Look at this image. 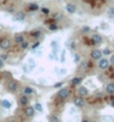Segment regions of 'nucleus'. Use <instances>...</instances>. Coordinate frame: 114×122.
<instances>
[{
	"instance_id": "1",
	"label": "nucleus",
	"mask_w": 114,
	"mask_h": 122,
	"mask_svg": "<svg viewBox=\"0 0 114 122\" xmlns=\"http://www.w3.org/2000/svg\"><path fill=\"white\" fill-rule=\"evenodd\" d=\"M11 47V41L8 38H2L0 40V48L2 50H8Z\"/></svg>"
},
{
	"instance_id": "2",
	"label": "nucleus",
	"mask_w": 114,
	"mask_h": 122,
	"mask_svg": "<svg viewBox=\"0 0 114 122\" xmlns=\"http://www.w3.org/2000/svg\"><path fill=\"white\" fill-rule=\"evenodd\" d=\"M7 89H8V91H10V92L17 91L18 90V82L15 80L8 81V83H7Z\"/></svg>"
},
{
	"instance_id": "3",
	"label": "nucleus",
	"mask_w": 114,
	"mask_h": 122,
	"mask_svg": "<svg viewBox=\"0 0 114 122\" xmlns=\"http://www.w3.org/2000/svg\"><path fill=\"white\" fill-rule=\"evenodd\" d=\"M110 66V62H109L108 59L105 58H101L99 60V68L101 69V70H106Z\"/></svg>"
},
{
	"instance_id": "4",
	"label": "nucleus",
	"mask_w": 114,
	"mask_h": 122,
	"mask_svg": "<svg viewBox=\"0 0 114 122\" xmlns=\"http://www.w3.org/2000/svg\"><path fill=\"white\" fill-rule=\"evenodd\" d=\"M91 58L95 61H99L100 59L102 58V51L101 50H98V49H95V50H92L91 51Z\"/></svg>"
},
{
	"instance_id": "5",
	"label": "nucleus",
	"mask_w": 114,
	"mask_h": 122,
	"mask_svg": "<svg viewBox=\"0 0 114 122\" xmlns=\"http://www.w3.org/2000/svg\"><path fill=\"white\" fill-rule=\"evenodd\" d=\"M69 94H70V92L67 88H62V89L58 92V97H59L60 99H67L68 97H69Z\"/></svg>"
},
{
	"instance_id": "6",
	"label": "nucleus",
	"mask_w": 114,
	"mask_h": 122,
	"mask_svg": "<svg viewBox=\"0 0 114 122\" xmlns=\"http://www.w3.org/2000/svg\"><path fill=\"white\" fill-rule=\"evenodd\" d=\"M74 106L78 107V108H82L84 106V99L82 97H76L74 99Z\"/></svg>"
},
{
	"instance_id": "7",
	"label": "nucleus",
	"mask_w": 114,
	"mask_h": 122,
	"mask_svg": "<svg viewBox=\"0 0 114 122\" xmlns=\"http://www.w3.org/2000/svg\"><path fill=\"white\" fill-rule=\"evenodd\" d=\"M25 18V13L23 11H19V12H17L13 17V20H16V21H23Z\"/></svg>"
},
{
	"instance_id": "8",
	"label": "nucleus",
	"mask_w": 114,
	"mask_h": 122,
	"mask_svg": "<svg viewBox=\"0 0 114 122\" xmlns=\"http://www.w3.org/2000/svg\"><path fill=\"white\" fill-rule=\"evenodd\" d=\"M92 42L94 45H100L102 42V37L99 33H94V35L92 36Z\"/></svg>"
},
{
	"instance_id": "9",
	"label": "nucleus",
	"mask_w": 114,
	"mask_h": 122,
	"mask_svg": "<svg viewBox=\"0 0 114 122\" xmlns=\"http://www.w3.org/2000/svg\"><path fill=\"white\" fill-rule=\"evenodd\" d=\"M25 116L27 117H33L35 116V108L33 107H27L25 109Z\"/></svg>"
},
{
	"instance_id": "10",
	"label": "nucleus",
	"mask_w": 114,
	"mask_h": 122,
	"mask_svg": "<svg viewBox=\"0 0 114 122\" xmlns=\"http://www.w3.org/2000/svg\"><path fill=\"white\" fill-rule=\"evenodd\" d=\"M65 9H67V11L69 13H75L76 12V7L73 5V3H68L67 6H65Z\"/></svg>"
},
{
	"instance_id": "11",
	"label": "nucleus",
	"mask_w": 114,
	"mask_h": 122,
	"mask_svg": "<svg viewBox=\"0 0 114 122\" xmlns=\"http://www.w3.org/2000/svg\"><path fill=\"white\" fill-rule=\"evenodd\" d=\"M105 91H106L109 94H114V83L113 82H110V83L106 84V87H105Z\"/></svg>"
},
{
	"instance_id": "12",
	"label": "nucleus",
	"mask_w": 114,
	"mask_h": 122,
	"mask_svg": "<svg viewBox=\"0 0 114 122\" xmlns=\"http://www.w3.org/2000/svg\"><path fill=\"white\" fill-rule=\"evenodd\" d=\"M78 92H79V94L81 97H86L89 94V90H88V88H85V87H80Z\"/></svg>"
},
{
	"instance_id": "13",
	"label": "nucleus",
	"mask_w": 114,
	"mask_h": 122,
	"mask_svg": "<svg viewBox=\"0 0 114 122\" xmlns=\"http://www.w3.org/2000/svg\"><path fill=\"white\" fill-rule=\"evenodd\" d=\"M20 104L21 106H27L29 102V99H28V96H25V94H22V96L20 97Z\"/></svg>"
},
{
	"instance_id": "14",
	"label": "nucleus",
	"mask_w": 114,
	"mask_h": 122,
	"mask_svg": "<svg viewBox=\"0 0 114 122\" xmlns=\"http://www.w3.org/2000/svg\"><path fill=\"white\" fill-rule=\"evenodd\" d=\"M23 41H25V38H23L22 35H17L16 37H15V42L18 43V45H21Z\"/></svg>"
},
{
	"instance_id": "15",
	"label": "nucleus",
	"mask_w": 114,
	"mask_h": 122,
	"mask_svg": "<svg viewBox=\"0 0 114 122\" xmlns=\"http://www.w3.org/2000/svg\"><path fill=\"white\" fill-rule=\"evenodd\" d=\"M71 82H72L73 86H79L81 82H82V78H80V77H75V78H73L72 80H71Z\"/></svg>"
},
{
	"instance_id": "16",
	"label": "nucleus",
	"mask_w": 114,
	"mask_h": 122,
	"mask_svg": "<svg viewBox=\"0 0 114 122\" xmlns=\"http://www.w3.org/2000/svg\"><path fill=\"white\" fill-rule=\"evenodd\" d=\"M39 8H40V7H39L37 3H30V5H29V10H30V11H37V10H39Z\"/></svg>"
},
{
	"instance_id": "17",
	"label": "nucleus",
	"mask_w": 114,
	"mask_h": 122,
	"mask_svg": "<svg viewBox=\"0 0 114 122\" xmlns=\"http://www.w3.org/2000/svg\"><path fill=\"white\" fill-rule=\"evenodd\" d=\"M1 106H2L3 108H6V109H10V108H11V103H10L8 100H2V101H1Z\"/></svg>"
},
{
	"instance_id": "18",
	"label": "nucleus",
	"mask_w": 114,
	"mask_h": 122,
	"mask_svg": "<svg viewBox=\"0 0 114 122\" xmlns=\"http://www.w3.org/2000/svg\"><path fill=\"white\" fill-rule=\"evenodd\" d=\"M33 93V90H32V88L30 87H25V89H23V94H25V96H29V94H32Z\"/></svg>"
},
{
	"instance_id": "19",
	"label": "nucleus",
	"mask_w": 114,
	"mask_h": 122,
	"mask_svg": "<svg viewBox=\"0 0 114 122\" xmlns=\"http://www.w3.org/2000/svg\"><path fill=\"white\" fill-rule=\"evenodd\" d=\"M108 16L110 18H114V7H110L108 10Z\"/></svg>"
},
{
	"instance_id": "20",
	"label": "nucleus",
	"mask_w": 114,
	"mask_h": 122,
	"mask_svg": "<svg viewBox=\"0 0 114 122\" xmlns=\"http://www.w3.org/2000/svg\"><path fill=\"white\" fill-rule=\"evenodd\" d=\"M49 122H60V121H59V118H58V117L52 114V116L49 117Z\"/></svg>"
},
{
	"instance_id": "21",
	"label": "nucleus",
	"mask_w": 114,
	"mask_h": 122,
	"mask_svg": "<svg viewBox=\"0 0 114 122\" xmlns=\"http://www.w3.org/2000/svg\"><path fill=\"white\" fill-rule=\"evenodd\" d=\"M35 110H37V111H39V112H42V106L40 104V103H35Z\"/></svg>"
},
{
	"instance_id": "22",
	"label": "nucleus",
	"mask_w": 114,
	"mask_h": 122,
	"mask_svg": "<svg viewBox=\"0 0 114 122\" xmlns=\"http://www.w3.org/2000/svg\"><path fill=\"white\" fill-rule=\"evenodd\" d=\"M86 68H88V61H82V63L80 66V69L81 70H85Z\"/></svg>"
},
{
	"instance_id": "23",
	"label": "nucleus",
	"mask_w": 114,
	"mask_h": 122,
	"mask_svg": "<svg viewBox=\"0 0 114 122\" xmlns=\"http://www.w3.org/2000/svg\"><path fill=\"white\" fill-rule=\"evenodd\" d=\"M73 59H74V62H75V63L80 62V56L78 55V53H75V55L73 56Z\"/></svg>"
},
{
	"instance_id": "24",
	"label": "nucleus",
	"mask_w": 114,
	"mask_h": 122,
	"mask_svg": "<svg viewBox=\"0 0 114 122\" xmlns=\"http://www.w3.org/2000/svg\"><path fill=\"white\" fill-rule=\"evenodd\" d=\"M58 28H59V27L57 26V25H50V26H49V29L50 30H52V31H54V30H58Z\"/></svg>"
},
{
	"instance_id": "25",
	"label": "nucleus",
	"mask_w": 114,
	"mask_h": 122,
	"mask_svg": "<svg viewBox=\"0 0 114 122\" xmlns=\"http://www.w3.org/2000/svg\"><path fill=\"white\" fill-rule=\"evenodd\" d=\"M20 46H21V48H22V49H27V48H28V46H29V42L28 41H23Z\"/></svg>"
},
{
	"instance_id": "26",
	"label": "nucleus",
	"mask_w": 114,
	"mask_h": 122,
	"mask_svg": "<svg viewBox=\"0 0 114 122\" xmlns=\"http://www.w3.org/2000/svg\"><path fill=\"white\" fill-rule=\"evenodd\" d=\"M41 35V32L40 31H35V32H31V36L32 37H39V36Z\"/></svg>"
},
{
	"instance_id": "27",
	"label": "nucleus",
	"mask_w": 114,
	"mask_h": 122,
	"mask_svg": "<svg viewBox=\"0 0 114 122\" xmlns=\"http://www.w3.org/2000/svg\"><path fill=\"white\" fill-rule=\"evenodd\" d=\"M109 62H110V63H112V66H114V55H112V56H111V58H110Z\"/></svg>"
},
{
	"instance_id": "28",
	"label": "nucleus",
	"mask_w": 114,
	"mask_h": 122,
	"mask_svg": "<svg viewBox=\"0 0 114 122\" xmlns=\"http://www.w3.org/2000/svg\"><path fill=\"white\" fill-rule=\"evenodd\" d=\"M103 53L106 55V56H109L110 53H111V51H110V49H104V50H103Z\"/></svg>"
},
{
	"instance_id": "29",
	"label": "nucleus",
	"mask_w": 114,
	"mask_h": 122,
	"mask_svg": "<svg viewBox=\"0 0 114 122\" xmlns=\"http://www.w3.org/2000/svg\"><path fill=\"white\" fill-rule=\"evenodd\" d=\"M3 66H5V62H3L2 59H0V69H2Z\"/></svg>"
},
{
	"instance_id": "30",
	"label": "nucleus",
	"mask_w": 114,
	"mask_h": 122,
	"mask_svg": "<svg viewBox=\"0 0 114 122\" xmlns=\"http://www.w3.org/2000/svg\"><path fill=\"white\" fill-rule=\"evenodd\" d=\"M89 30H90V27H83V28H82V31H84V32L89 31Z\"/></svg>"
},
{
	"instance_id": "31",
	"label": "nucleus",
	"mask_w": 114,
	"mask_h": 122,
	"mask_svg": "<svg viewBox=\"0 0 114 122\" xmlns=\"http://www.w3.org/2000/svg\"><path fill=\"white\" fill-rule=\"evenodd\" d=\"M42 11H43L45 13H49V10L45 9V8H42Z\"/></svg>"
},
{
	"instance_id": "32",
	"label": "nucleus",
	"mask_w": 114,
	"mask_h": 122,
	"mask_svg": "<svg viewBox=\"0 0 114 122\" xmlns=\"http://www.w3.org/2000/svg\"><path fill=\"white\" fill-rule=\"evenodd\" d=\"M62 86V82H60V83H57L55 86H54V88H58V87H61Z\"/></svg>"
},
{
	"instance_id": "33",
	"label": "nucleus",
	"mask_w": 114,
	"mask_h": 122,
	"mask_svg": "<svg viewBox=\"0 0 114 122\" xmlns=\"http://www.w3.org/2000/svg\"><path fill=\"white\" fill-rule=\"evenodd\" d=\"M82 122H90L89 120H86V119H84V120H82Z\"/></svg>"
},
{
	"instance_id": "34",
	"label": "nucleus",
	"mask_w": 114,
	"mask_h": 122,
	"mask_svg": "<svg viewBox=\"0 0 114 122\" xmlns=\"http://www.w3.org/2000/svg\"><path fill=\"white\" fill-rule=\"evenodd\" d=\"M111 104H112V107H114V100H112V102H111Z\"/></svg>"
},
{
	"instance_id": "35",
	"label": "nucleus",
	"mask_w": 114,
	"mask_h": 122,
	"mask_svg": "<svg viewBox=\"0 0 114 122\" xmlns=\"http://www.w3.org/2000/svg\"><path fill=\"white\" fill-rule=\"evenodd\" d=\"M113 47H114V46H113Z\"/></svg>"
}]
</instances>
